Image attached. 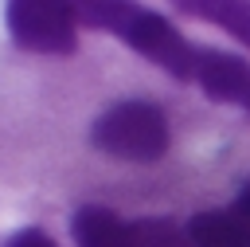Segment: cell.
<instances>
[{"mask_svg": "<svg viewBox=\"0 0 250 247\" xmlns=\"http://www.w3.org/2000/svg\"><path fill=\"white\" fill-rule=\"evenodd\" d=\"M70 231L78 247H191L172 220H121L109 208H78Z\"/></svg>", "mask_w": 250, "mask_h": 247, "instance_id": "3", "label": "cell"}, {"mask_svg": "<svg viewBox=\"0 0 250 247\" xmlns=\"http://www.w3.org/2000/svg\"><path fill=\"white\" fill-rule=\"evenodd\" d=\"M82 24H98L109 27L113 35H121L133 51H141L148 63L164 67L172 78H195V59L199 51L172 27V20H164L152 8L141 4H86L78 8Z\"/></svg>", "mask_w": 250, "mask_h": 247, "instance_id": "1", "label": "cell"}, {"mask_svg": "<svg viewBox=\"0 0 250 247\" xmlns=\"http://www.w3.org/2000/svg\"><path fill=\"white\" fill-rule=\"evenodd\" d=\"M168 141H172V133H168L164 110L145 98H125L90 125L94 149H102L105 157H117V161H137V165L160 161L168 153Z\"/></svg>", "mask_w": 250, "mask_h": 247, "instance_id": "2", "label": "cell"}, {"mask_svg": "<svg viewBox=\"0 0 250 247\" xmlns=\"http://www.w3.org/2000/svg\"><path fill=\"white\" fill-rule=\"evenodd\" d=\"M191 247H250V223L234 212H199L188 223Z\"/></svg>", "mask_w": 250, "mask_h": 247, "instance_id": "6", "label": "cell"}, {"mask_svg": "<svg viewBox=\"0 0 250 247\" xmlns=\"http://www.w3.org/2000/svg\"><path fill=\"white\" fill-rule=\"evenodd\" d=\"M234 216H242L246 223H250V180L242 184V192H238V200H234V208H230Z\"/></svg>", "mask_w": 250, "mask_h": 247, "instance_id": "9", "label": "cell"}, {"mask_svg": "<svg viewBox=\"0 0 250 247\" xmlns=\"http://www.w3.org/2000/svg\"><path fill=\"white\" fill-rule=\"evenodd\" d=\"M4 20H8V35L23 51L70 55L78 47V8H70V4L16 0V4H8Z\"/></svg>", "mask_w": 250, "mask_h": 247, "instance_id": "4", "label": "cell"}, {"mask_svg": "<svg viewBox=\"0 0 250 247\" xmlns=\"http://www.w3.org/2000/svg\"><path fill=\"white\" fill-rule=\"evenodd\" d=\"M180 12L219 24L223 31H230L242 47H250V0H180Z\"/></svg>", "mask_w": 250, "mask_h": 247, "instance_id": "7", "label": "cell"}, {"mask_svg": "<svg viewBox=\"0 0 250 247\" xmlns=\"http://www.w3.org/2000/svg\"><path fill=\"white\" fill-rule=\"evenodd\" d=\"M195 82L215 102L246 106V98H250V63L238 59V55H230V51H199V59H195Z\"/></svg>", "mask_w": 250, "mask_h": 247, "instance_id": "5", "label": "cell"}, {"mask_svg": "<svg viewBox=\"0 0 250 247\" xmlns=\"http://www.w3.org/2000/svg\"><path fill=\"white\" fill-rule=\"evenodd\" d=\"M8 247H59V243H55L47 231H39V227H27V231H20V235H16Z\"/></svg>", "mask_w": 250, "mask_h": 247, "instance_id": "8", "label": "cell"}]
</instances>
